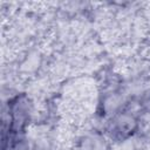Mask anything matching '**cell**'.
I'll return each instance as SVG.
<instances>
[{
	"label": "cell",
	"mask_w": 150,
	"mask_h": 150,
	"mask_svg": "<svg viewBox=\"0 0 150 150\" xmlns=\"http://www.w3.org/2000/svg\"><path fill=\"white\" fill-rule=\"evenodd\" d=\"M35 114L34 101L25 93L8 98L2 107V132H27Z\"/></svg>",
	"instance_id": "1"
},
{
	"label": "cell",
	"mask_w": 150,
	"mask_h": 150,
	"mask_svg": "<svg viewBox=\"0 0 150 150\" xmlns=\"http://www.w3.org/2000/svg\"><path fill=\"white\" fill-rule=\"evenodd\" d=\"M139 128V118L130 110L123 109L107 118L103 132L110 142L123 143L129 141Z\"/></svg>",
	"instance_id": "2"
},
{
	"label": "cell",
	"mask_w": 150,
	"mask_h": 150,
	"mask_svg": "<svg viewBox=\"0 0 150 150\" xmlns=\"http://www.w3.org/2000/svg\"><path fill=\"white\" fill-rule=\"evenodd\" d=\"M75 150H110V141L103 131L88 130L76 138Z\"/></svg>",
	"instance_id": "3"
},
{
	"label": "cell",
	"mask_w": 150,
	"mask_h": 150,
	"mask_svg": "<svg viewBox=\"0 0 150 150\" xmlns=\"http://www.w3.org/2000/svg\"><path fill=\"white\" fill-rule=\"evenodd\" d=\"M124 104H125L124 95L117 90H110L103 95V97L100 102L101 115L109 118L112 115L117 114L118 111L123 110Z\"/></svg>",
	"instance_id": "4"
},
{
	"label": "cell",
	"mask_w": 150,
	"mask_h": 150,
	"mask_svg": "<svg viewBox=\"0 0 150 150\" xmlns=\"http://www.w3.org/2000/svg\"><path fill=\"white\" fill-rule=\"evenodd\" d=\"M32 150H56L55 144L47 136H40L32 138Z\"/></svg>",
	"instance_id": "5"
},
{
	"label": "cell",
	"mask_w": 150,
	"mask_h": 150,
	"mask_svg": "<svg viewBox=\"0 0 150 150\" xmlns=\"http://www.w3.org/2000/svg\"><path fill=\"white\" fill-rule=\"evenodd\" d=\"M139 107L141 109L146 112V114H150V90L144 93L142 96H141V100H139Z\"/></svg>",
	"instance_id": "6"
}]
</instances>
